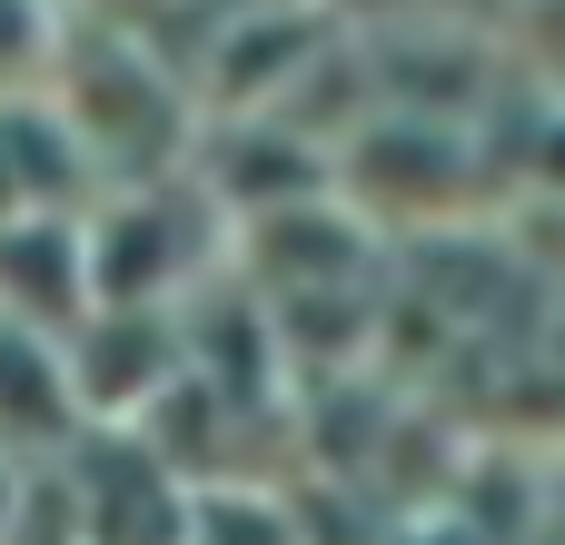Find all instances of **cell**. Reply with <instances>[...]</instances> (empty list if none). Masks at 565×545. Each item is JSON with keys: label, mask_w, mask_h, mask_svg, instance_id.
I'll return each instance as SVG.
<instances>
[{"label": "cell", "mask_w": 565, "mask_h": 545, "mask_svg": "<svg viewBox=\"0 0 565 545\" xmlns=\"http://www.w3.org/2000/svg\"><path fill=\"white\" fill-rule=\"evenodd\" d=\"M50 99L70 109V129H79L99 189H119V179H169V169H189L199 139H209L199 109H189V89L169 79V60H159L129 20H109V10H89V0H79V20H70L60 70H50Z\"/></svg>", "instance_id": "6da1fadb"}, {"label": "cell", "mask_w": 565, "mask_h": 545, "mask_svg": "<svg viewBox=\"0 0 565 545\" xmlns=\"http://www.w3.org/2000/svg\"><path fill=\"white\" fill-rule=\"evenodd\" d=\"M228 209L209 199L199 159L169 179H119L89 199V258H99V298L109 308H189L218 278L228 248Z\"/></svg>", "instance_id": "7a4b0ae2"}, {"label": "cell", "mask_w": 565, "mask_h": 545, "mask_svg": "<svg viewBox=\"0 0 565 545\" xmlns=\"http://www.w3.org/2000/svg\"><path fill=\"white\" fill-rule=\"evenodd\" d=\"M70 367L89 397V427H139L189 377V308H89L70 328Z\"/></svg>", "instance_id": "3957f363"}, {"label": "cell", "mask_w": 565, "mask_h": 545, "mask_svg": "<svg viewBox=\"0 0 565 545\" xmlns=\"http://www.w3.org/2000/svg\"><path fill=\"white\" fill-rule=\"evenodd\" d=\"M99 308V258H89V209H20L0 218V318L70 338Z\"/></svg>", "instance_id": "277c9868"}, {"label": "cell", "mask_w": 565, "mask_h": 545, "mask_svg": "<svg viewBox=\"0 0 565 545\" xmlns=\"http://www.w3.org/2000/svg\"><path fill=\"white\" fill-rule=\"evenodd\" d=\"M89 437V397H79V367H70V338H40V328H10L0 318V447L50 467Z\"/></svg>", "instance_id": "5b68a950"}, {"label": "cell", "mask_w": 565, "mask_h": 545, "mask_svg": "<svg viewBox=\"0 0 565 545\" xmlns=\"http://www.w3.org/2000/svg\"><path fill=\"white\" fill-rule=\"evenodd\" d=\"M30 487H40V467H30V457H10V447H0V545L20 536V516H30Z\"/></svg>", "instance_id": "8992f818"}]
</instances>
